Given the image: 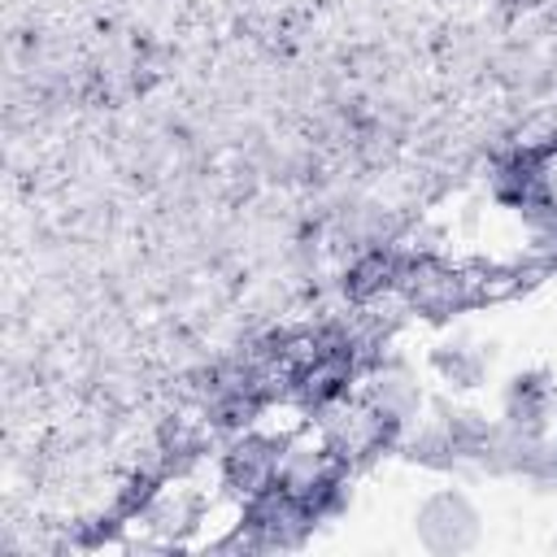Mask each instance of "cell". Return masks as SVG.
I'll return each mask as SVG.
<instances>
[{"label": "cell", "mask_w": 557, "mask_h": 557, "mask_svg": "<svg viewBox=\"0 0 557 557\" xmlns=\"http://www.w3.org/2000/svg\"><path fill=\"white\" fill-rule=\"evenodd\" d=\"M474 509L466 505V496H457V492H440V496H431L426 505H422V513H418V531H422V540L431 544V548H440V553H448V548H466L470 540H474Z\"/></svg>", "instance_id": "1"}, {"label": "cell", "mask_w": 557, "mask_h": 557, "mask_svg": "<svg viewBox=\"0 0 557 557\" xmlns=\"http://www.w3.org/2000/svg\"><path fill=\"white\" fill-rule=\"evenodd\" d=\"M413 409H418V383H413L405 370H383V374H374V383H370V413H374L379 422L396 426V422H405Z\"/></svg>", "instance_id": "2"}, {"label": "cell", "mask_w": 557, "mask_h": 557, "mask_svg": "<svg viewBox=\"0 0 557 557\" xmlns=\"http://www.w3.org/2000/svg\"><path fill=\"white\" fill-rule=\"evenodd\" d=\"M435 361H440V370H444L453 383H474L479 370H483V352H474L470 344H448Z\"/></svg>", "instance_id": "3"}]
</instances>
